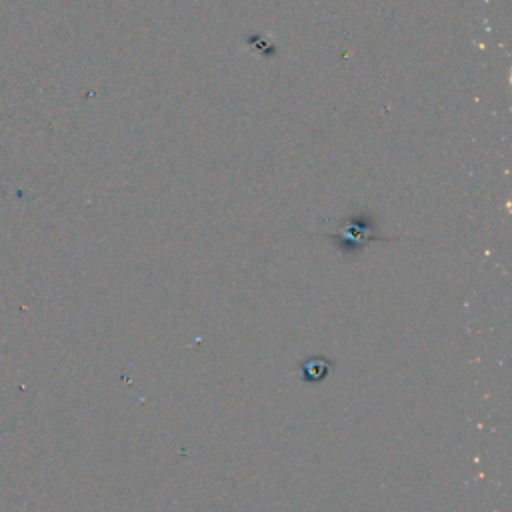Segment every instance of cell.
<instances>
[{"label":"cell","mask_w":512,"mask_h":512,"mask_svg":"<svg viewBox=\"0 0 512 512\" xmlns=\"http://www.w3.org/2000/svg\"><path fill=\"white\" fill-rule=\"evenodd\" d=\"M376 232H378V226L372 216L356 214L346 218L334 234H328V238H332L340 246V250L356 252V250H362L372 240H386Z\"/></svg>","instance_id":"cell-1"},{"label":"cell","mask_w":512,"mask_h":512,"mask_svg":"<svg viewBox=\"0 0 512 512\" xmlns=\"http://www.w3.org/2000/svg\"><path fill=\"white\" fill-rule=\"evenodd\" d=\"M300 370L306 382H320L332 370V362L324 356H310L304 362H300Z\"/></svg>","instance_id":"cell-2"}]
</instances>
